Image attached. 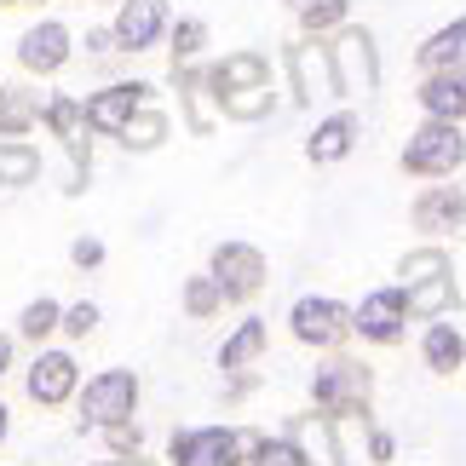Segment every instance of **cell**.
I'll list each match as a JSON object with an SVG mask.
<instances>
[{
  "label": "cell",
  "mask_w": 466,
  "mask_h": 466,
  "mask_svg": "<svg viewBox=\"0 0 466 466\" xmlns=\"http://www.w3.org/2000/svg\"><path fill=\"white\" fill-rule=\"evenodd\" d=\"M6 363H12V339L0 334V374H6Z\"/></svg>",
  "instance_id": "35"
},
{
  "label": "cell",
  "mask_w": 466,
  "mask_h": 466,
  "mask_svg": "<svg viewBox=\"0 0 466 466\" xmlns=\"http://www.w3.org/2000/svg\"><path fill=\"white\" fill-rule=\"evenodd\" d=\"M346 329H351V317L334 299H299L294 306V334L306 346H334V339H346Z\"/></svg>",
  "instance_id": "6"
},
{
  "label": "cell",
  "mask_w": 466,
  "mask_h": 466,
  "mask_svg": "<svg viewBox=\"0 0 466 466\" xmlns=\"http://www.w3.org/2000/svg\"><path fill=\"white\" fill-rule=\"evenodd\" d=\"M46 121L58 127V138H64L69 161H76V185H69V190H81V185H86V138H81V110H76L69 98H58V104H46Z\"/></svg>",
  "instance_id": "16"
},
{
  "label": "cell",
  "mask_w": 466,
  "mask_h": 466,
  "mask_svg": "<svg viewBox=\"0 0 466 466\" xmlns=\"http://www.w3.org/2000/svg\"><path fill=\"white\" fill-rule=\"evenodd\" d=\"M35 116H41L35 93H24V86H6V93H0V145H6L12 133H24Z\"/></svg>",
  "instance_id": "22"
},
{
  "label": "cell",
  "mask_w": 466,
  "mask_h": 466,
  "mask_svg": "<svg viewBox=\"0 0 466 466\" xmlns=\"http://www.w3.org/2000/svg\"><path fill=\"white\" fill-rule=\"evenodd\" d=\"M461 213H466L461 190H426L415 202V225L420 230H443V225H461Z\"/></svg>",
  "instance_id": "17"
},
{
  "label": "cell",
  "mask_w": 466,
  "mask_h": 466,
  "mask_svg": "<svg viewBox=\"0 0 466 466\" xmlns=\"http://www.w3.org/2000/svg\"><path fill=\"white\" fill-rule=\"evenodd\" d=\"M450 294H455V282L450 271H438V277H426V282H409V294H403V311H415V317H432L450 306Z\"/></svg>",
  "instance_id": "20"
},
{
  "label": "cell",
  "mask_w": 466,
  "mask_h": 466,
  "mask_svg": "<svg viewBox=\"0 0 466 466\" xmlns=\"http://www.w3.org/2000/svg\"><path fill=\"white\" fill-rule=\"evenodd\" d=\"M420 104L438 121H461L466 116V69H450V76H432L420 86Z\"/></svg>",
  "instance_id": "15"
},
{
  "label": "cell",
  "mask_w": 466,
  "mask_h": 466,
  "mask_svg": "<svg viewBox=\"0 0 466 466\" xmlns=\"http://www.w3.org/2000/svg\"><path fill=\"white\" fill-rule=\"evenodd\" d=\"M161 138H167V116L145 110V104H138V110L121 121V145H127V150H156Z\"/></svg>",
  "instance_id": "21"
},
{
  "label": "cell",
  "mask_w": 466,
  "mask_h": 466,
  "mask_svg": "<svg viewBox=\"0 0 466 466\" xmlns=\"http://www.w3.org/2000/svg\"><path fill=\"white\" fill-rule=\"evenodd\" d=\"M466 161V138L455 121H426V127L409 138V150H403V167L409 173H455Z\"/></svg>",
  "instance_id": "2"
},
{
  "label": "cell",
  "mask_w": 466,
  "mask_h": 466,
  "mask_svg": "<svg viewBox=\"0 0 466 466\" xmlns=\"http://www.w3.org/2000/svg\"><path fill=\"white\" fill-rule=\"evenodd\" d=\"M346 17V0H306V29H334Z\"/></svg>",
  "instance_id": "32"
},
{
  "label": "cell",
  "mask_w": 466,
  "mask_h": 466,
  "mask_svg": "<svg viewBox=\"0 0 466 466\" xmlns=\"http://www.w3.org/2000/svg\"><path fill=\"white\" fill-rule=\"evenodd\" d=\"M329 64H334V93L339 98H369L374 86H380V64H374V35L369 29L339 35L329 46Z\"/></svg>",
  "instance_id": "1"
},
{
  "label": "cell",
  "mask_w": 466,
  "mask_h": 466,
  "mask_svg": "<svg viewBox=\"0 0 466 466\" xmlns=\"http://www.w3.org/2000/svg\"><path fill=\"white\" fill-rule=\"evenodd\" d=\"M173 461L178 466H237V432H225V426L185 432V438H173Z\"/></svg>",
  "instance_id": "5"
},
{
  "label": "cell",
  "mask_w": 466,
  "mask_h": 466,
  "mask_svg": "<svg viewBox=\"0 0 466 466\" xmlns=\"http://www.w3.org/2000/svg\"><path fill=\"white\" fill-rule=\"evenodd\" d=\"M133 403H138V380L127 369H110V374H98L93 386H86V398H81V409H86V420L93 426H121L133 415Z\"/></svg>",
  "instance_id": "3"
},
{
  "label": "cell",
  "mask_w": 466,
  "mask_h": 466,
  "mask_svg": "<svg viewBox=\"0 0 466 466\" xmlns=\"http://www.w3.org/2000/svg\"><path fill=\"white\" fill-rule=\"evenodd\" d=\"M52 329H58V306H52V299H35V306L24 311V334L41 339V334H52Z\"/></svg>",
  "instance_id": "28"
},
{
  "label": "cell",
  "mask_w": 466,
  "mask_h": 466,
  "mask_svg": "<svg viewBox=\"0 0 466 466\" xmlns=\"http://www.w3.org/2000/svg\"><path fill=\"white\" fill-rule=\"evenodd\" d=\"M259 351H265V322H242V329L225 339L219 363H225V369H242V363H254Z\"/></svg>",
  "instance_id": "25"
},
{
  "label": "cell",
  "mask_w": 466,
  "mask_h": 466,
  "mask_svg": "<svg viewBox=\"0 0 466 466\" xmlns=\"http://www.w3.org/2000/svg\"><path fill=\"white\" fill-rule=\"evenodd\" d=\"M202 41H208V29L196 24V17H185V24L173 29V58H196V52H202Z\"/></svg>",
  "instance_id": "29"
},
{
  "label": "cell",
  "mask_w": 466,
  "mask_h": 466,
  "mask_svg": "<svg viewBox=\"0 0 466 466\" xmlns=\"http://www.w3.org/2000/svg\"><path fill=\"white\" fill-rule=\"evenodd\" d=\"M185 306H190L196 317H208L213 306H219V282H213V277H196L190 289H185Z\"/></svg>",
  "instance_id": "30"
},
{
  "label": "cell",
  "mask_w": 466,
  "mask_h": 466,
  "mask_svg": "<svg viewBox=\"0 0 466 466\" xmlns=\"http://www.w3.org/2000/svg\"><path fill=\"white\" fill-rule=\"evenodd\" d=\"M259 277H265L259 248H248V242H225L219 254H213V282H219V294L248 299V294L259 289Z\"/></svg>",
  "instance_id": "4"
},
{
  "label": "cell",
  "mask_w": 466,
  "mask_h": 466,
  "mask_svg": "<svg viewBox=\"0 0 466 466\" xmlns=\"http://www.w3.org/2000/svg\"><path fill=\"white\" fill-rule=\"evenodd\" d=\"M461 357H466V339H461V329H455V322H438V329L426 334V363H432L438 374H450V369L461 363Z\"/></svg>",
  "instance_id": "24"
},
{
  "label": "cell",
  "mask_w": 466,
  "mask_h": 466,
  "mask_svg": "<svg viewBox=\"0 0 466 466\" xmlns=\"http://www.w3.org/2000/svg\"><path fill=\"white\" fill-rule=\"evenodd\" d=\"M35 173H41V156L6 138V145H0V185H29Z\"/></svg>",
  "instance_id": "26"
},
{
  "label": "cell",
  "mask_w": 466,
  "mask_h": 466,
  "mask_svg": "<svg viewBox=\"0 0 466 466\" xmlns=\"http://www.w3.org/2000/svg\"><path fill=\"white\" fill-rule=\"evenodd\" d=\"M150 86H138V81H121V86H104V93L86 104V127H98V133H121V121H127L138 104H145Z\"/></svg>",
  "instance_id": "8"
},
{
  "label": "cell",
  "mask_w": 466,
  "mask_h": 466,
  "mask_svg": "<svg viewBox=\"0 0 466 466\" xmlns=\"http://www.w3.org/2000/svg\"><path fill=\"white\" fill-rule=\"evenodd\" d=\"M294 6H306V0H294Z\"/></svg>",
  "instance_id": "38"
},
{
  "label": "cell",
  "mask_w": 466,
  "mask_h": 466,
  "mask_svg": "<svg viewBox=\"0 0 466 466\" xmlns=\"http://www.w3.org/2000/svg\"><path fill=\"white\" fill-rule=\"evenodd\" d=\"M254 81H271V69H265V58H254V52H237V58H225V64L208 76V86H213V93H230V86H254Z\"/></svg>",
  "instance_id": "18"
},
{
  "label": "cell",
  "mask_w": 466,
  "mask_h": 466,
  "mask_svg": "<svg viewBox=\"0 0 466 466\" xmlns=\"http://www.w3.org/2000/svg\"><path fill=\"white\" fill-rule=\"evenodd\" d=\"M420 69H432V76H450V69H466V17H455L450 29H438L432 41L420 46Z\"/></svg>",
  "instance_id": "13"
},
{
  "label": "cell",
  "mask_w": 466,
  "mask_h": 466,
  "mask_svg": "<svg viewBox=\"0 0 466 466\" xmlns=\"http://www.w3.org/2000/svg\"><path fill=\"white\" fill-rule=\"evenodd\" d=\"M17 58H24V69H41V76L64 69V58H69V29L64 24H35L24 41H17Z\"/></svg>",
  "instance_id": "10"
},
{
  "label": "cell",
  "mask_w": 466,
  "mask_h": 466,
  "mask_svg": "<svg viewBox=\"0 0 466 466\" xmlns=\"http://www.w3.org/2000/svg\"><path fill=\"white\" fill-rule=\"evenodd\" d=\"M225 116L237 121H259L265 110H271V81H254V86H230V93H219Z\"/></svg>",
  "instance_id": "23"
},
{
  "label": "cell",
  "mask_w": 466,
  "mask_h": 466,
  "mask_svg": "<svg viewBox=\"0 0 466 466\" xmlns=\"http://www.w3.org/2000/svg\"><path fill=\"white\" fill-rule=\"evenodd\" d=\"M69 391H76V357H69V351L35 357V369H29V398H35V403H64Z\"/></svg>",
  "instance_id": "9"
},
{
  "label": "cell",
  "mask_w": 466,
  "mask_h": 466,
  "mask_svg": "<svg viewBox=\"0 0 466 466\" xmlns=\"http://www.w3.org/2000/svg\"><path fill=\"white\" fill-rule=\"evenodd\" d=\"M259 466H311V461L299 455L289 438H265V443H259Z\"/></svg>",
  "instance_id": "27"
},
{
  "label": "cell",
  "mask_w": 466,
  "mask_h": 466,
  "mask_svg": "<svg viewBox=\"0 0 466 466\" xmlns=\"http://www.w3.org/2000/svg\"><path fill=\"white\" fill-rule=\"evenodd\" d=\"M93 322H98V306H76V311H64V317H58V329L81 339V334H93Z\"/></svg>",
  "instance_id": "33"
},
{
  "label": "cell",
  "mask_w": 466,
  "mask_h": 466,
  "mask_svg": "<svg viewBox=\"0 0 466 466\" xmlns=\"http://www.w3.org/2000/svg\"><path fill=\"white\" fill-rule=\"evenodd\" d=\"M351 329H363L369 339H398V329H403V289H380V294H369Z\"/></svg>",
  "instance_id": "11"
},
{
  "label": "cell",
  "mask_w": 466,
  "mask_h": 466,
  "mask_svg": "<svg viewBox=\"0 0 466 466\" xmlns=\"http://www.w3.org/2000/svg\"><path fill=\"white\" fill-rule=\"evenodd\" d=\"M161 24H167V0H127L116 17V46L145 52V46H156Z\"/></svg>",
  "instance_id": "7"
},
{
  "label": "cell",
  "mask_w": 466,
  "mask_h": 466,
  "mask_svg": "<svg viewBox=\"0 0 466 466\" xmlns=\"http://www.w3.org/2000/svg\"><path fill=\"white\" fill-rule=\"evenodd\" d=\"M0 438H6V409H0Z\"/></svg>",
  "instance_id": "36"
},
{
  "label": "cell",
  "mask_w": 466,
  "mask_h": 466,
  "mask_svg": "<svg viewBox=\"0 0 466 466\" xmlns=\"http://www.w3.org/2000/svg\"><path fill=\"white\" fill-rule=\"evenodd\" d=\"M351 138H357V121H351V116H329V121L311 133L306 150H311V161H339V156L351 150Z\"/></svg>",
  "instance_id": "19"
},
{
  "label": "cell",
  "mask_w": 466,
  "mask_h": 466,
  "mask_svg": "<svg viewBox=\"0 0 466 466\" xmlns=\"http://www.w3.org/2000/svg\"><path fill=\"white\" fill-rule=\"evenodd\" d=\"M294 81H299V98H329L334 93V64H329V52L322 46H294Z\"/></svg>",
  "instance_id": "14"
},
{
  "label": "cell",
  "mask_w": 466,
  "mask_h": 466,
  "mask_svg": "<svg viewBox=\"0 0 466 466\" xmlns=\"http://www.w3.org/2000/svg\"><path fill=\"white\" fill-rule=\"evenodd\" d=\"M438 271H450L438 248H426V254H409V259H403V277H409V282H426V277H438Z\"/></svg>",
  "instance_id": "31"
},
{
  "label": "cell",
  "mask_w": 466,
  "mask_h": 466,
  "mask_svg": "<svg viewBox=\"0 0 466 466\" xmlns=\"http://www.w3.org/2000/svg\"><path fill=\"white\" fill-rule=\"evenodd\" d=\"M69 254H76V265H98V259H104V248H98V242H76Z\"/></svg>",
  "instance_id": "34"
},
{
  "label": "cell",
  "mask_w": 466,
  "mask_h": 466,
  "mask_svg": "<svg viewBox=\"0 0 466 466\" xmlns=\"http://www.w3.org/2000/svg\"><path fill=\"white\" fill-rule=\"evenodd\" d=\"M0 6H29V0H0Z\"/></svg>",
  "instance_id": "37"
},
{
  "label": "cell",
  "mask_w": 466,
  "mask_h": 466,
  "mask_svg": "<svg viewBox=\"0 0 466 466\" xmlns=\"http://www.w3.org/2000/svg\"><path fill=\"white\" fill-rule=\"evenodd\" d=\"M363 398H369V374H363V369L339 363V369H322V374H317V403H329V409H357Z\"/></svg>",
  "instance_id": "12"
}]
</instances>
